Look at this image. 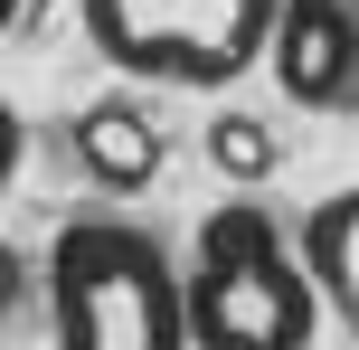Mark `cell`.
<instances>
[{
  "mask_svg": "<svg viewBox=\"0 0 359 350\" xmlns=\"http://www.w3.org/2000/svg\"><path fill=\"white\" fill-rule=\"evenodd\" d=\"M180 303H189V350H312L322 341V294H312L293 227L265 199H217L180 256Z\"/></svg>",
  "mask_w": 359,
  "mask_h": 350,
  "instance_id": "obj_1",
  "label": "cell"
},
{
  "mask_svg": "<svg viewBox=\"0 0 359 350\" xmlns=\"http://www.w3.org/2000/svg\"><path fill=\"white\" fill-rule=\"evenodd\" d=\"M48 341L57 350H189L180 265L133 218H67L48 246Z\"/></svg>",
  "mask_w": 359,
  "mask_h": 350,
  "instance_id": "obj_2",
  "label": "cell"
},
{
  "mask_svg": "<svg viewBox=\"0 0 359 350\" xmlns=\"http://www.w3.org/2000/svg\"><path fill=\"white\" fill-rule=\"evenodd\" d=\"M274 10L284 0H86V38L104 67L142 76V86H236L246 67H265Z\"/></svg>",
  "mask_w": 359,
  "mask_h": 350,
  "instance_id": "obj_3",
  "label": "cell"
},
{
  "mask_svg": "<svg viewBox=\"0 0 359 350\" xmlns=\"http://www.w3.org/2000/svg\"><path fill=\"white\" fill-rule=\"evenodd\" d=\"M265 67L284 76L293 105L359 114V0H284Z\"/></svg>",
  "mask_w": 359,
  "mask_h": 350,
  "instance_id": "obj_4",
  "label": "cell"
},
{
  "mask_svg": "<svg viewBox=\"0 0 359 350\" xmlns=\"http://www.w3.org/2000/svg\"><path fill=\"white\" fill-rule=\"evenodd\" d=\"M67 142H76V161H86V180H95V189H114V199H133V189L161 180V123H151L133 95L86 105V114L67 123Z\"/></svg>",
  "mask_w": 359,
  "mask_h": 350,
  "instance_id": "obj_5",
  "label": "cell"
},
{
  "mask_svg": "<svg viewBox=\"0 0 359 350\" xmlns=\"http://www.w3.org/2000/svg\"><path fill=\"white\" fill-rule=\"evenodd\" d=\"M293 256H303V275H312V294H322V313L359 341V189L312 199V218L293 227Z\"/></svg>",
  "mask_w": 359,
  "mask_h": 350,
  "instance_id": "obj_6",
  "label": "cell"
},
{
  "mask_svg": "<svg viewBox=\"0 0 359 350\" xmlns=\"http://www.w3.org/2000/svg\"><path fill=\"white\" fill-rule=\"evenodd\" d=\"M208 161L227 170V180H265L274 170V133L255 123V114H217L208 123Z\"/></svg>",
  "mask_w": 359,
  "mask_h": 350,
  "instance_id": "obj_7",
  "label": "cell"
},
{
  "mask_svg": "<svg viewBox=\"0 0 359 350\" xmlns=\"http://www.w3.org/2000/svg\"><path fill=\"white\" fill-rule=\"evenodd\" d=\"M19 152H29V133H19V105L0 95V189L19 180Z\"/></svg>",
  "mask_w": 359,
  "mask_h": 350,
  "instance_id": "obj_8",
  "label": "cell"
},
{
  "mask_svg": "<svg viewBox=\"0 0 359 350\" xmlns=\"http://www.w3.org/2000/svg\"><path fill=\"white\" fill-rule=\"evenodd\" d=\"M19 294H29V265H19V246H0V322L19 313Z\"/></svg>",
  "mask_w": 359,
  "mask_h": 350,
  "instance_id": "obj_9",
  "label": "cell"
},
{
  "mask_svg": "<svg viewBox=\"0 0 359 350\" xmlns=\"http://www.w3.org/2000/svg\"><path fill=\"white\" fill-rule=\"evenodd\" d=\"M19 10H29V0H0V38H10V29H19Z\"/></svg>",
  "mask_w": 359,
  "mask_h": 350,
  "instance_id": "obj_10",
  "label": "cell"
}]
</instances>
